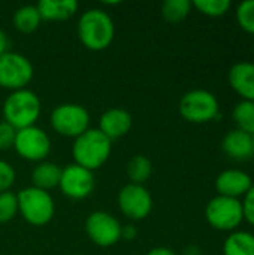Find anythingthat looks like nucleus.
Listing matches in <instances>:
<instances>
[{
	"label": "nucleus",
	"instance_id": "17",
	"mask_svg": "<svg viewBox=\"0 0 254 255\" xmlns=\"http://www.w3.org/2000/svg\"><path fill=\"white\" fill-rule=\"evenodd\" d=\"M42 21H66L78 12L76 0H40L36 4Z\"/></svg>",
	"mask_w": 254,
	"mask_h": 255
},
{
	"label": "nucleus",
	"instance_id": "28",
	"mask_svg": "<svg viewBox=\"0 0 254 255\" xmlns=\"http://www.w3.org/2000/svg\"><path fill=\"white\" fill-rule=\"evenodd\" d=\"M16 130L6 121H0V151L13 148Z\"/></svg>",
	"mask_w": 254,
	"mask_h": 255
},
{
	"label": "nucleus",
	"instance_id": "19",
	"mask_svg": "<svg viewBox=\"0 0 254 255\" xmlns=\"http://www.w3.org/2000/svg\"><path fill=\"white\" fill-rule=\"evenodd\" d=\"M223 255H254L253 233L232 232L223 244Z\"/></svg>",
	"mask_w": 254,
	"mask_h": 255
},
{
	"label": "nucleus",
	"instance_id": "25",
	"mask_svg": "<svg viewBox=\"0 0 254 255\" xmlns=\"http://www.w3.org/2000/svg\"><path fill=\"white\" fill-rule=\"evenodd\" d=\"M18 214V199L16 194L10 191L0 193V224L9 223Z\"/></svg>",
	"mask_w": 254,
	"mask_h": 255
},
{
	"label": "nucleus",
	"instance_id": "20",
	"mask_svg": "<svg viewBox=\"0 0 254 255\" xmlns=\"http://www.w3.org/2000/svg\"><path fill=\"white\" fill-rule=\"evenodd\" d=\"M13 25L21 33H33L39 28L42 18L34 4H24L13 12Z\"/></svg>",
	"mask_w": 254,
	"mask_h": 255
},
{
	"label": "nucleus",
	"instance_id": "2",
	"mask_svg": "<svg viewBox=\"0 0 254 255\" xmlns=\"http://www.w3.org/2000/svg\"><path fill=\"white\" fill-rule=\"evenodd\" d=\"M111 151L112 142L99 128H88L85 133L75 139L72 146L75 164L90 172L102 167L108 161Z\"/></svg>",
	"mask_w": 254,
	"mask_h": 255
},
{
	"label": "nucleus",
	"instance_id": "6",
	"mask_svg": "<svg viewBox=\"0 0 254 255\" xmlns=\"http://www.w3.org/2000/svg\"><path fill=\"white\" fill-rule=\"evenodd\" d=\"M205 218L219 232H234L244 221L243 202L240 199L216 196L205 208Z\"/></svg>",
	"mask_w": 254,
	"mask_h": 255
},
{
	"label": "nucleus",
	"instance_id": "9",
	"mask_svg": "<svg viewBox=\"0 0 254 255\" xmlns=\"http://www.w3.org/2000/svg\"><path fill=\"white\" fill-rule=\"evenodd\" d=\"M13 148L21 158L27 161L40 163L45 161V158L51 152V140L46 131L36 126H31L27 128L16 130Z\"/></svg>",
	"mask_w": 254,
	"mask_h": 255
},
{
	"label": "nucleus",
	"instance_id": "30",
	"mask_svg": "<svg viewBox=\"0 0 254 255\" xmlns=\"http://www.w3.org/2000/svg\"><path fill=\"white\" fill-rule=\"evenodd\" d=\"M136 236H138L136 227H133L130 224L121 226V239H124V241H133V239H136Z\"/></svg>",
	"mask_w": 254,
	"mask_h": 255
},
{
	"label": "nucleus",
	"instance_id": "24",
	"mask_svg": "<svg viewBox=\"0 0 254 255\" xmlns=\"http://www.w3.org/2000/svg\"><path fill=\"white\" fill-rule=\"evenodd\" d=\"M192 6L196 7L201 13L216 18L225 15L231 9L232 1L231 0H193Z\"/></svg>",
	"mask_w": 254,
	"mask_h": 255
},
{
	"label": "nucleus",
	"instance_id": "12",
	"mask_svg": "<svg viewBox=\"0 0 254 255\" xmlns=\"http://www.w3.org/2000/svg\"><path fill=\"white\" fill-rule=\"evenodd\" d=\"M61 193L72 200L87 199L94 190V175L93 172L72 163L61 169V176L58 182Z\"/></svg>",
	"mask_w": 254,
	"mask_h": 255
},
{
	"label": "nucleus",
	"instance_id": "8",
	"mask_svg": "<svg viewBox=\"0 0 254 255\" xmlns=\"http://www.w3.org/2000/svg\"><path fill=\"white\" fill-rule=\"evenodd\" d=\"M34 69L31 61L19 52H6L0 55V87L16 91L27 88L33 79Z\"/></svg>",
	"mask_w": 254,
	"mask_h": 255
},
{
	"label": "nucleus",
	"instance_id": "13",
	"mask_svg": "<svg viewBox=\"0 0 254 255\" xmlns=\"http://www.w3.org/2000/svg\"><path fill=\"white\" fill-rule=\"evenodd\" d=\"M253 187L252 176L240 169H228L223 170L216 179V190L219 196L238 199L246 196Z\"/></svg>",
	"mask_w": 254,
	"mask_h": 255
},
{
	"label": "nucleus",
	"instance_id": "14",
	"mask_svg": "<svg viewBox=\"0 0 254 255\" xmlns=\"http://www.w3.org/2000/svg\"><path fill=\"white\" fill-rule=\"evenodd\" d=\"M133 126V118L123 108H111L105 111L99 121V130L112 142L126 136Z\"/></svg>",
	"mask_w": 254,
	"mask_h": 255
},
{
	"label": "nucleus",
	"instance_id": "4",
	"mask_svg": "<svg viewBox=\"0 0 254 255\" xmlns=\"http://www.w3.org/2000/svg\"><path fill=\"white\" fill-rule=\"evenodd\" d=\"M18 214L30 226H45L48 224L55 212V205L48 191L39 190L36 187L22 188L18 194Z\"/></svg>",
	"mask_w": 254,
	"mask_h": 255
},
{
	"label": "nucleus",
	"instance_id": "27",
	"mask_svg": "<svg viewBox=\"0 0 254 255\" xmlns=\"http://www.w3.org/2000/svg\"><path fill=\"white\" fill-rule=\"evenodd\" d=\"M15 176L16 175L13 167L7 161L0 160V193L9 191V188L15 182Z\"/></svg>",
	"mask_w": 254,
	"mask_h": 255
},
{
	"label": "nucleus",
	"instance_id": "7",
	"mask_svg": "<svg viewBox=\"0 0 254 255\" xmlns=\"http://www.w3.org/2000/svg\"><path fill=\"white\" fill-rule=\"evenodd\" d=\"M51 127L64 137H78L90 128V114L78 103H63L51 112Z\"/></svg>",
	"mask_w": 254,
	"mask_h": 255
},
{
	"label": "nucleus",
	"instance_id": "10",
	"mask_svg": "<svg viewBox=\"0 0 254 255\" xmlns=\"http://www.w3.org/2000/svg\"><path fill=\"white\" fill-rule=\"evenodd\" d=\"M85 233L94 245L108 248L121 239V224L111 214L96 211L85 220Z\"/></svg>",
	"mask_w": 254,
	"mask_h": 255
},
{
	"label": "nucleus",
	"instance_id": "34",
	"mask_svg": "<svg viewBox=\"0 0 254 255\" xmlns=\"http://www.w3.org/2000/svg\"><path fill=\"white\" fill-rule=\"evenodd\" d=\"M253 148H254V134H253Z\"/></svg>",
	"mask_w": 254,
	"mask_h": 255
},
{
	"label": "nucleus",
	"instance_id": "23",
	"mask_svg": "<svg viewBox=\"0 0 254 255\" xmlns=\"http://www.w3.org/2000/svg\"><path fill=\"white\" fill-rule=\"evenodd\" d=\"M192 7L190 0H165L162 4V15L168 22L177 24L187 18Z\"/></svg>",
	"mask_w": 254,
	"mask_h": 255
},
{
	"label": "nucleus",
	"instance_id": "11",
	"mask_svg": "<svg viewBox=\"0 0 254 255\" xmlns=\"http://www.w3.org/2000/svg\"><path fill=\"white\" fill-rule=\"evenodd\" d=\"M120 211L133 221L147 218L153 211V197L144 185L127 184L118 193Z\"/></svg>",
	"mask_w": 254,
	"mask_h": 255
},
{
	"label": "nucleus",
	"instance_id": "29",
	"mask_svg": "<svg viewBox=\"0 0 254 255\" xmlns=\"http://www.w3.org/2000/svg\"><path fill=\"white\" fill-rule=\"evenodd\" d=\"M243 209H244V220H247L249 224L254 226V185L244 196Z\"/></svg>",
	"mask_w": 254,
	"mask_h": 255
},
{
	"label": "nucleus",
	"instance_id": "1",
	"mask_svg": "<svg viewBox=\"0 0 254 255\" xmlns=\"http://www.w3.org/2000/svg\"><path fill=\"white\" fill-rule=\"evenodd\" d=\"M78 37L90 51L109 48L115 37V25L109 13L103 9H88L78 19Z\"/></svg>",
	"mask_w": 254,
	"mask_h": 255
},
{
	"label": "nucleus",
	"instance_id": "3",
	"mask_svg": "<svg viewBox=\"0 0 254 255\" xmlns=\"http://www.w3.org/2000/svg\"><path fill=\"white\" fill-rule=\"evenodd\" d=\"M42 105L37 94L28 88L12 91L3 103V117L15 130L34 126L40 117Z\"/></svg>",
	"mask_w": 254,
	"mask_h": 255
},
{
	"label": "nucleus",
	"instance_id": "16",
	"mask_svg": "<svg viewBox=\"0 0 254 255\" xmlns=\"http://www.w3.org/2000/svg\"><path fill=\"white\" fill-rule=\"evenodd\" d=\"M222 148L231 158L249 160L254 155L253 134L238 128L229 130L222 140Z\"/></svg>",
	"mask_w": 254,
	"mask_h": 255
},
{
	"label": "nucleus",
	"instance_id": "26",
	"mask_svg": "<svg viewBox=\"0 0 254 255\" xmlns=\"http://www.w3.org/2000/svg\"><path fill=\"white\" fill-rule=\"evenodd\" d=\"M237 19L244 31L254 34V0H244L238 4Z\"/></svg>",
	"mask_w": 254,
	"mask_h": 255
},
{
	"label": "nucleus",
	"instance_id": "18",
	"mask_svg": "<svg viewBox=\"0 0 254 255\" xmlns=\"http://www.w3.org/2000/svg\"><path fill=\"white\" fill-rule=\"evenodd\" d=\"M61 176V167L52 161H40L31 172V182L33 187L48 191L58 187Z\"/></svg>",
	"mask_w": 254,
	"mask_h": 255
},
{
	"label": "nucleus",
	"instance_id": "33",
	"mask_svg": "<svg viewBox=\"0 0 254 255\" xmlns=\"http://www.w3.org/2000/svg\"><path fill=\"white\" fill-rule=\"evenodd\" d=\"M184 255H201V250L195 245H190L184 250Z\"/></svg>",
	"mask_w": 254,
	"mask_h": 255
},
{
	"label": "nucleus",
	"instance_id": "31",
	"mask_svg": "<svg viewBox=\"0 0 254 255\" xmlns=\"http://www.w3.org/2000/svg\"><path fill=\"white\" fill-rule=\"evenodd\" d=\"M9 52V39L6 36V33L0 28V55Z\"/></svg>",
	"mask_w": 254,
	"mask_h": 255
},
{
	"label": "nucleus",
	"instance_id": "15",
	"mask_svg": "<svg viewBox=\"0 0 254 255\" xmlns=\"http://www.w3.org/2000/svg\"><path fill=\"white\" fill-rule=\"evenodd\" d=\"M229 85L243 100L254 102V63L240 61L229 70Z\"/></svg>",
	"mask_w": 254,
	"mask_h": 255
},
{
	"label": "nucleus",
	"instance_id": "22",
	"mask_svg": "<svg viewBox=\"0 0 254 255\" xmlns=\"http://www.w3.org/2000/svg\"><path fill=\"white\" fill-rule=\"evenodd\" d=\"M232 118L238 130L254 134V102L241 100L240 103H237L232 112Z\"/></svg>",
	"mask_w": 254,
	"mask_h": 255
},
{
	"label": "nucleus",
	"instance_id": "21",
	"mask_svg": "<svg viewBox=\"0 0 254 255\" xmlns=\"http://www.w3.org/2000/svg\"><path fill=\"white\" fill-rule=\"evenodd\" d=\"M126 172H127V178L130 179V184L144 185L153 173V164L148 157L138 154L129 160Z\"/></svg>",
	"mask_w": 254,
	"mask_h": 255
},
{
	"label": "nucleus",
	"instance_id": "5",
	"mask_svg": "<svg viewBox=\"0 0 254 255\" xmlns=\"http://www.w3.org/2000/svg\"><path fill=\"white\" fill-rule=\"evenodd\" d=\"M180 115L193 124H205L220 117L217 97L208 90H192L180 100Z\"/></svg>",
	"mask_w": 254,
	"mask_h": 255
},
{
	"label": "nucleus",
	"instance_id": "32",
	"mask_svg": "<svg viewBox=\"0 0 254 255\" xmlns=\"http://www.w3.org/2000/svg\"><path fill=\"white\" fill-rule=\"evenodd\" d=\"M147 255H177L171 248H166V247H156L153 250L148 251Z\"/></svg>",
	"mask_w": 254,
	"mask_h": 255
}]
</instances>
